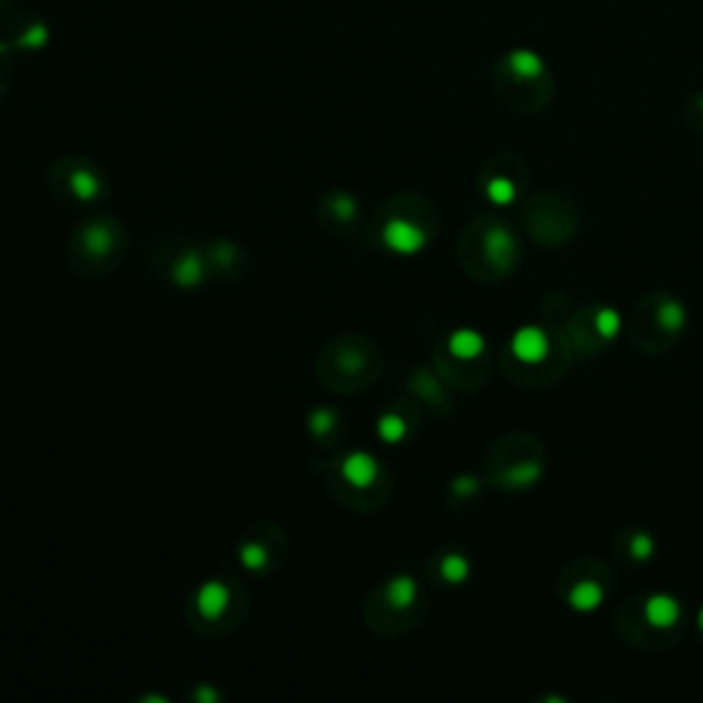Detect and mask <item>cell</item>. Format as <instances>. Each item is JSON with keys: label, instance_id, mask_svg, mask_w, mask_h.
Here are the masks:
<instances>
[{"label": "cell", "instance_id": "obj_1", "mask_svg": "<svg viewBox=\"0 0 703 703\" xmlns=\"http://www.w3.org/2000/svg\"><path fill=\"white\" fill-rule=\"evenodd\" d=\"M550 352V341L544 336V330L539 327H520L512 338V355L520 360V363H542Z\"/></svg>", "mask_w": 703, "mask_h": 703}, {"label": "cell", "instance_id": "obj_2", "mask_svg": "<svg viewBox=\"0 0 703 703\" xmlns=\"http://www.w3.org/2000/svg\"><path fill=\"white\" fill-rule=\"evenodd\" d=\"M385 242L395 253H415L426 245V234L410 220H390L385 226Z\"/></svg>", "mask_w": 703, "mask_h": 703}, {"label": "cell", "instance_id": "obj_3", "mask_svg": "<svg viewBox=\"0 0 703 703\" xmlns=\"http://www.w3.org/2000/svg\"><path fill=\"white\" fill-rule=\"evenodd\" d=\"M643 616H646V621H649L654 630H670V627L679 621L681 608H679V601H676L670 593H654V596L646 599Z\"/></svg>", "mask_w": 703, "mask_h": 703}, {"label": "cell", "instance_id": "obj_4", "mask_svg": "<svg viewBox=\"0 0 703 703\" xmlns=\"http://www.w3.org/2000/svg\"><path fill=\"white\" fill-rule=\"evenodd\" d=\"M483 250L486 256L497 264V267H509L514 259H517V239L509 229L503 226H492L486 231V239H483Z\"/></svg>", "mask_w": 703, "mask_h": 703}, {"label": "cell", "instance_id": "obj_5", "mask_svg": "<svg viewBox=\"0 0 703 703\" xmlns=\"http://www.w3.org/2000/svg\"><path fill=\"white\" fill-rule=\"evenodd\" d=\"M506 63V72L514 77V80H520V83H533V80H542V74H544V61H542V55H536L533 50H514V53H509V58L503 61Z\"/></svg>", "mask_w": 703, "mask_h": 703}, {"label": "cell", "instance_id": "obj_6", "mask_svg": "<svg viewBox=\"0 0 703 703\" xmlns=\"http://www.w3.org/2000/svg\"><path fill=\"white\" fill-rule=\"evenodd\" d=\"M601 599H605V588H601L599 582H593V580H582L569 591V605L580 613L596 610L601 605Z\"/></svg>", "mask_w": 703, "mask_h": 703}, {"label": "cell", "instance_id": "obj_7", "mask_svg": "<svg viewBox=\"0 0 703 703\" xmlns=\"http://www.w3.org/2000/svg\"><path fill=\"white\" fill-rule=\"evenodd\" d=\"M344 475L355 483V486H368L376 475V462L366 454H352L344 464Z\"/></svg>", "mask_w": 703, "mask_h": 703}, {"label": "cell", "instance_id": "obj_8", "mask_svg": "<svg viewBox=\"0 0 703 703\" xmlns=\"http://www.w3.org/2000/svg\"><path fill=\"white\" fill-rule=\"evenodd\" d=\"M448 347H451V352H454L456 357L470 360V357H478V355L483 352V338H481V333H475V330H456V333L451 336Z\"/></svg>", "mask_w": 703, "mask_h": 703}, {"label": "cell", "instance_id": "obj_9", "mask_svg": "<svg viewBox=\"0 0 703 703\" xmlns=\"http://www.w3.org/2000/svg\"><path fill=\"white\" fill-rule=\"evenodd\" d=\"M657 319H659V325L665 327V330H670V333H676V330H681L684 327V322H687V308H684V303H679V299H662L659 303V308H657Z\"/></svg>", "mask_w": 703, "mask_h": 703}, {"label": "cell", "instance_id": "obj_10", "mask_svg": "<svg viewBox=\"0 0 703 703\" xmlns=\"http://www.w3.org/2000/svg\"><path fill=\"white\" fill-rule=\"evenodd\" d=\"M415 593H418V588H415V580H413V577H395V580H390V585H387V599H390L393 608H407V605H413Z\"/></svg>", "mask_w": 703, "mask_h": 703}, {"label": "cell", "instance_id": "obj_11", "mask_svg": "<svg viewBox=\"0 0 703 703\" xmlns=\"http://www.w3.org/2000/svg\"><path fill=\"white\" fill-rule=\"evenodd\" d=\"M486 195H489L492 204L506 207V204H512V200L517 198V184H514L509 176H494V179H489V184H486Z\"/></svg>", "mask_w": 703, "mask_h": 703}, {"label": "cell", "instance_id": "obj_12", "mask_svg": "<svg viewBox=\"0 0 703 703\" xmlns=\"http://www.w3.org/2000/svg\"><path fill=\"white\" fill-rule=\"evenodd\" d=\"M542 478V464L539 462H520L509 470L506 481L509 486H517V489H525V486H533L536 481Z\"/></svg>", "mask_w": 703, "mask_h": 703}, {"label": "cell", "instance_id": "obj_13", "mask_svg": "<svg viewBox=\"0 0 703 703\" xmlns=\"http://www.w3.org/2000/svg\"><path fill=\"white\" fill-rule=\"evenodd\" d=\"M593 325H596V333H599L601 338H616L619 330H621V317H619L616 308H601V311L596 314Z\"/></svg>", "mask_w": 703, "mask_h": 703}, {"label": "cell", "instance_id": "obj_14", "mask_svg": "<svg viewBox=\"0 0 703 703\" xmlns=\"http://www.w3.org/2000/svg\"><path fill=\"white\" fill-rule=\"evenodd\" d=\"M198 601H200V610H204L207 616L220 613V610H223V605H226V591H223V585H218V582L207 585Z\"/></svg>", "mask_w": 703, "mask_h": 703}, {"label": "cell", "instance_id": "obj_15", "mask_svg": "<svg viewBox=\"0 0 703 703\" xmlns=\"http://www.w3.org/2000/svg\"><path fill=\"white\" fill-rule=\"evenodd\" d=\"M440 571H443V577H445L448 582H462V580H467V574H470V563H467V558H462V555L454 552V555H445Z\"/></svg>", "mask_w": 703, "mask_h": 703}, {"label": "cell", "instance_id": "obj_16", "mask_svg": "<svg viewBox=\"0 0 703 703\" xmlns=\"http://www.w3.org/2000/svg\"><path fill=\"white\" fill-rule=\"evenodd\" d=\"M630 555L635 561H649L654 555V539L649 533H635L630 539Z\"/></svg>", "mask_w": 703, "mask_h": 703}, {"label": "cell", "instance_id": "obj_17", "mask_svg": "<svg viewBox=\"0 0 703 703\" xmlns=\"http://www.w3.org/2000/svg\"><path fill=\"white\" fill-rule=\"evenodd\" d=\"M382 434L390 440V443H395V440H401V434H405V421L401 418H395V415H387V418H382Z\"/></svg>", "mask_w": 703, "mask_h": 703}, {"label": "cell", "instance_id": "obj_18", "mask_svg": "<svg viewBox=\"0 0 703 703\" xmlns=\"http://www.w3.org/2000/svg\"><path fill=\"white\" fill-rule=\"evenodd\" d=\"M478 489V481L473 478V475H464V478H456L454 481V492L456 494H470V492H475Z\"/></svg>", "mask_w": 703, "mask_h": 703}, {"label": "cell", "instance_id": "obj_19", "mask_svg": "<svg viewBox=\"0 0 703 703\" xmlns=\"http://www.w3.org/2000/svg\"><path fill=\"white\" fill-rule=\"evenodd\" d=\"M698 627L703 630V608H700V613H698Z\"/></svg>", "mask_w": 703, "mask_h": 703}]
</instances>
